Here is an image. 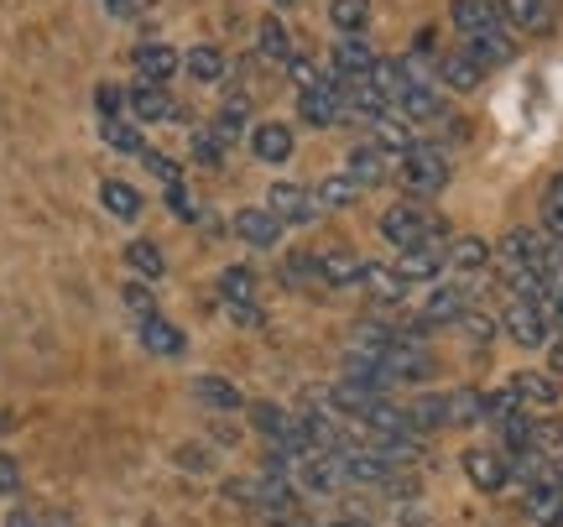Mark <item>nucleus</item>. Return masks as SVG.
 <instances>
[{"mask_svg": "<svg viewBox=\"0 0 563 527\" xmlns=\"http://www.w3.org/2000/svg\"><path fill=\"white\" fill-rule=\"evenodd\" d=\"M361 287L371 293V298H376V304H402V298H407V287H412V283H402V272H397V266H376V262H365Z\"/></svg>", "mask_w": 563, "mask_h": 527, "instance_id": "18", "label": "nucleus"}, {"mask_svg": "<svg viewBox=\"0 0 563 527\" xmlns=\"http://www.w3.org/2000/svg\"><path fill=\"white\" fill-rule=\"evenodd\" d=\"M100 136H104V146L131 152V157H141V152H146V142H141V131L131 121H100Z\"/></svg>", "mask_w": 563, "mask_h": 527, "instance_id": "39", "label": "nucleus"}, {"mask_svg": "<svg viewBox=\"0 0 563 527\" xmlns=\"http://www.w3.org/2000/svg\"><path fill=\"white\" fill-rule=\"evenodd\" d=\"M543 230L553 241H563V194H553V188L543 194Z\"/></svg>", "mask_w": 563, "mask_h": 527, "instance_id": "45", "label": "nucleus"}, {"mask_svg": "<svg viewBox=\"0 0 563 527\" xmlns=\"http://www.w3.org/2000/svg\"><path fill=\"white\" fill-rule=\"evenodd\" d=\"M100 204H104V215H115V220H141V194L131 188V183H121V178H110L100 188Z\"/></svg>", "mask_w": 563, "mask_h": 527, "instance_id": "25", "label": "nucleus"}, {"mask_svg": "<svg viewBox=\"0 0 563 527\" xmlns=\"http://www.w3.org/2000/svg\"><path fill=\"white\" fill-rule=\"evenodd\" d=\"M104 11H110V17H141L146 0H104Z\"/></svg>", "mask_w": 563, "mask_h": 527, "instance_id": "51", "label": "nucleus"}, {"mask_svg": "<svg viewBox=\"0 0 563 527\" xmlns=\"http://www.w3.org/2000/svg\"><path fill=\"white\" fill-rule=\"evenodd\" d=\"M501 17L538 32V26H548V0H501Z\"/></svg>", "mask_w": 563, "mask_h": 527, "instance_id": "37", "label": "nucleus"}, {"mask_svg": "<svg viewBox=\"0 0 563 527\" xmlns=\"http://www.w3.org/2000/svg\"><path fill=\"white\" fill-rule=\"evenodd\" d=\"M538 277H543V304H559L563 298V241L548 251V262L538 266Z\"/></svg>", "mask_w": 563, "mask_h": 527, "instance_id": "40", "label": "nucleus"}, {"mask_svg": "<svg viewBox=\"0 0 563 527\" xmlns=\"http://www.w3.org/2000/svg\"><path fill=\"white\" fill-rule=\"evenodd\" d=\"M167 204H173V215H178V220H199V209H194V199H188L183 188H167Z\"/></svg>", "mask_w": 563, "mask_h": 527, "instance_id": "50", "label": "nucleus"}, {"mask_svg": "<svg viewBox=\"0 0 563 527\" xmlns=\"http://www.w3.org/2000/svg\"><path fill=\"white\" fill-rule=\"evenodd\" d=\"M256 47H262L272 63H292V32H287L277 17H266L262 26H256Z\"/></svg>", "mask_w": 563, "mask_h": 527, "instance_id": "31", "label": "nucleus"}, {"mask_svg": "<svg viewBox=\"0 0 563 527\" xmlns=\"http://www.w3.org/2000/svg\"><path fill=\"white\" fill-rule=\"evenodd\" d=\"M329 21L340 26V37H361L371 21V0H329Z\"/></svg>", "mask_w": 563, "mask_h": 527, "instance_id": "30", "label": "nucleus"}, {"mask_svg": "<svg viewBox=\"0 0 563 527\" xmlns=\"http://www.w3.org/2000/svg\"><path fill=\"white\" fill-rule=\"evenodd\" d=\"M329 68H340L344 79H365L371 68H376V47L365 37H340L334 42V63Z\"/></svg>", "mask_w": 563, "mask_h": 527, "instance_id": "16", "label": "nucleus"}, {"mask_svg": "<svg viewBox=\"0 0 563 527\" xmlns=\"http://www.w3.org/2000/svg\"><path fill=\"white\" fill-rule=\"evenodd\" d=\"M397 110H402L407 121H443V95L433 84H407L402 95H397Z\"/></svg>", "mask_w": 563, "mask_h": 527, "instance_id": "19", "label": "nucleus"}, {"mask_svg": "<svg viewBox=\"0 0 563 527\" xmlns=\"http://www.w3.org/2000/svg\"><path fill=\"white\" fill-rule=\"evenodd\" d=\"M464 475H470V486L475 491H501L511 481V460H506V449H464Z\"/></svg>", "mask_w": 563, "mask_h": 527, "instance_id": "6", "label": "nucleus"}, {"mask_svg": "<svg viewBox=\"0 0 563 527\" xmlns=\"http://www.w3.org/2000/svg\"><path fill=\"white\" fill-rule=\"evenodd\" d=\"M382 235L402 251H418V245H443L449 224L428 209V204H391L382 215Z\"/></svg>", "mask_w": 563, "mask_h": 527, "instance_id": "1", "label": "nucleus"}, {"mask_svg": "<svg viewBox=\"0 0 563 527\" xmlns=\"http://www.w3.org/2000/svg\"><path fill=\"white\" fill-rule=\"evenodd\" d=\"M287 68H292V84H298V95H308V89H323V74H319V68H313L308 58H292Z\"/></svg>", "mask_w": 563, "mask_h": 527, "instance_id": "46", "label": "nucleus"}, {"mask_svg": "<svg viewBox=\"0 0 563 527\" xmlns=\"http://www.w3.org/2000/svg\"><path fill=\"white\" fill-rule=\"evenodd\" d=\"M220 298L224 304H251V298H256V272H251V266H224Z\"/></svg>", "mask_w": 563, "mask_h": 527, "instance_id": "34", "label": "nucleus"}, {"mask_svg": "<svg viewBox=\"0 0 563 527\" xmlns=\"http://www.w3.org/2000/svg\"><path fill=\"white\" fill-rule=\"evenodd\" d=\"M527 517L532 523H543V527H559V517H563V491L559 486H527Z\"/></svg>", "mask_w": 563, "mask_h": 527, "instance_id": "28", "label": "nucleus"}, {"mask_svg": "<svg viewBox=\"0 0 563 527\" xmlns=\"http://www.w3.org/2000/svg\"><path fill=\"white\" fill-rule=\"evenodd\" d=\"M397 183L412 199H433L449 183V152L443 146H412L407 157H397Z\"/></svg>", "mask_w": 563, "mask_h": 527, "instance_id": "2", "label": "nucleus"}, {"mask_svg": "<svg viewBox=\"0 0 563 527\" xmlns=\"http://www.w3.org/2000/svg\"><path fill=\"white\" fill-rule=\"evenodd\" d=\"M266 209H272L282 224H313L323 215L319 199H313V188H302V183H272Z\"/></svg>", "mask_w": 563, "mask_h": 527, "instance_id": "4", "label": "nucleus"}, {"mask_svg": "<svg viewBox=\"0 0 563 527\" xmlns=\"http://www.w3.org/2000/svg\"><path fill=\"white\" fill-rule=\"evenodd\" d=\"M506 386L517 392V403H522L527 413H532V407H538V413H548V407L559 403V382H553V371H517Z\"/></svg>", "mask_w": 563, "mask_h": 527, "instance_id": "9", "label": "nucleus"}, {"mask_svg": "<svg viewBox=\"0 0 563 527\" xmlns=\"http://www.w3.org/2000/svg\"><path fill=\"white\" fill-rule=\"evenodd\" d=\"M183 68H188L199 84H220L224 79V53L220 47H194V53L183 58Z\"/></svg>", "mask_w": 563, "mask_h": 527, "instance_id": "35", "label": "nucleus"}, {"mask_svg": "<svg viewBox=\"0 0 563 527\" xmlns=\"http://www.w3.org/2000/svg\"><path fill=\"white\" fill-rule=\"evenodd\" d=\"M21 491V465L11 454H0V496H16Z\"/></svg>", "mask_w": 563, "mask_h": 527, "instance_id": "49", "label": "nucleus"}, {"mask_svg": "<svg viewBox=\"0 0 563 527\" xmlns=\"http://www.w3.org/2000/svg\"><path fill=\"white\" fill-rule=\"evenodd\" d=\"M439 79L454 89V95H470V89H481V79H485V68L470 53H443L439 58Z\"/></svg>", "mask_w": 563, "mask_h": 527, "instance_id": "21", "label": "nucleus"}, {"mask_svg": "<svg viewBox=\"0 0 563 527\" xmlns=\"http://www.w3.org/2000/svg\"><path fill=\"white\" fill-rule=\"evenodd\" d=\"M5 527H37V517H32V512H11V517H5Z\"/></svg>", "mask_w": 563, "mask_h": 527, "instance_id": "54", "label": "nucleus"}, {"mask_svg": "<svg viewBox=\"0 0 563 527\" xmlns=\"http://www.w3.org/2000/svg\"><path fill=\"white\" fill-rule=\"evenodd\" d=\"M235 235H241L245 245H256V251H272V245L282 241V220L272 215V209H241L235 215Z\"/></svg>", "mask_w": 563, "mask_h": 527, "instance_id": "10", "label": "nucleus"}, {"mask_svg": "<svg viewBox=\"0 0 563 527\" xmlns=\"http://www.w3.org/2000/svg\"><path fill=\"white\" fill-rule=\"evenodd\" d=\"M559 527H563V517H559Z\"/></svg>", "mask_w": 563, "mask_h": 527, "instance_id": "58", "label": "nucleus"}, {"mask_svg": "<svg viewBox=\"0 0 563 527\" xmlns=\"http://www.w3.org/2000/svg\"><path fill=\"white\" fill-rule=\"evenodd\" d=\"M125 262L136 266L141 277H152V283H157L162 272H167V256H162L157 241H131V245H125Z\"/></svg>", "mask_w": 563, "mask_h": 527, "instance_id": "36", "label": "nucleus"}, {"mask_svg": "<svg viewBox=\"0 0 563 527\" xmlns=\"http://www.w3.org/2000/svg\"><path fill=\"white\" fill-rule=\"evenodd\" d=\"M298 481L308 491H319V496H329V491L344 486V470H340V454H308V460H298Z\"/></svg>", "mask_w": 563, "mask_h": 527, "instance_id": "14", "label": "nucleus"}, {"mask_svg": "<svg viewBox=\"0 0 563 527\" xmlns=\"http://www.w3.org/2000/svg\"><path fill=\"white\" fill-rule=\"evenodd\" d=\"M443 262L454 266V272H481V266L490 262V245H485L481 235H460V241L443 245Z\"/></svg>", "mask_w": 563, "mask_h": 527, "instance_id": "24", "label": "nucleus"}, {"mask_svg": "<svg viewBox=\"0 0 563 527\" xmlns=\"http://www.w3.org/2000/svg\"><path fill=\"white\" fill-rule=\"evenodd\" d=\"M548 371H563V340L553 345V355H548Z\"/></svg>", "mask_w": 563, "mask_h": 527, "instance_id": "55", "label": "nucleus"}, {"mask_svg": "<svg viewBox=\"0 0 563 527\" xmlns=\"http://www.w3.org/2000/svg\"><path fill=\"white\" fill-rule=\"evenodd\" d=\"M548 308V319H553V334H563V298L559 304H543Z\"/></svg>", "mask_w": 563, "mask_h": 527, "instance_id": "53", "label": "nucleus"}, {"mask_svg": "<svg viewBox=\"0 0 563 527\" xmlns=\"http://www.w3.org/2000/svg\"><path fill=\"white\" fill-rule=\"evenodd\" d=\"M439 266H443V245H418V251H402L397 272H402V283H428V277H439Z\"/></svg>", "mask_w": 563, "mask_h": 527, "instance_id": "26", "label": "nucleus"}, {"mask_svg": "<svg viewBox=\"0 0 563 527\" xmlns=\"http://www.w3.org/2000/svg\"><path fill=\"white\" fill-rule=\"evenodd\" d=\"M517 413H527L522 403H517V392L511 386H496V392H485V424L501 428L506 418H517Z\"/></svg>", "mask_w": 563, "mask_h": 527, "instance_id": "38", "label": "nucleus"}, {"mask_svg": "<svg viewBox=\"0 0 563 527\" xmlns=\"http://www.w3.org/2000/svg\"><path fill=\"white\" fill-rule=\"evenodd\" d=\"M329 527H371V523H355V517H344V523H329Z\"/></svg>", "mask_w": 563, "mask_h": 527, "instance_id": "56", "label": "nucleus"}, {"mask_svg": "<svg viewBox=\"0 0 563 527\" xmlns=\"http://www.w3.org/2000/svg\"><path fill=\"white\" fill-rule=\"evenodd\" d=\"M277 6H298V0H277Z\"/></svg>", "mask_w": 563, "mask_h": 527, "instance_id": "57", "label": "nucleus"}, {"mask_svg": "<svg viewBox=\"0 0 563 527\" xmlns=\"http://www.w3.org/2000/svg\"><path fill=\"white\" fill-rule=\"evenodd\" d=\"M141 345L152 350V355H162V361H173V355H183V345H188V340H183V329L178 325H167V319H146V325H141Z\"/></svg>", "mask_w": 563, "mask_h": 527, "instance_id": "22", "label": "nucleus"}, {"mask_svg": "<svg viewBox=\"0 0 563 527\" xmlns=\"http://www.w3.org/2000/svg\"><path fill=\"white\" fill-rule=\"evenodd\" d=\"M131 63H136V74L146 84H167L173 74H178L183 58L167 47V42H136V47H131Z\"/></svg>", "mask_w": 563, "mask_h": 527, "instance_id": "8", "label": "nucleus"}, {"mask_svg": "<svg viewBox=\"0 0 563 527\" xmlns=\"http://www.w3.org/2000/svg\"><path fill=\"white\" fill-rule=\"evenodd\" d=\"M251 152H256L262 163H287V157H292V131L282 121H262L251 131Z\"/></svg>", "mask_w": 563, "mask_h": 527, "instance_id": "20", "label": "nucleus"}, {"mask_svg": "<svg viewBox=\"0 0 563 527\" xmlns=\"http://www.w3.org/2000/svg\"><path fill=\"white\" fill-rule=\"evenodd\" d=\"M224 314H230V325H241V329H262L266 325V314L256 304H224Z\"/></svg>", "mask_w": 563, "mask_h": 527, "instance_id": "47", "label": "nucleus"}, {"mask_svg": "<svg viewBox=\"0 0 563 527\" xmlns=\"http://www.w3.org/2000/svg\"><path fill=\"white\" fill-rule=\"evenodd\" d=\"M298 116L308 125H340L344 121V95H334V89H308V95H298Z\"/></svg>", "mask_w": 563, "mask_h": 527, "instance_id": "15", "label": "nucleus"}, {"mask_svg": "<svg viewBox=\"0 0 563 527\" xmlns=\"http://www.w3.org/2000/svg\"><path fill=\"white\" fill-rule=\"evenodd\" d=\"M365 262L355 251H323L319 256V283L323 287H361Z\"/></svg>", "mask_w": 563, "mask_h": 527, "instance_id": "17", "label": "nucleus"}, {"mask_svg": "<svg viewBox=\"0 0 563 527\" xmlns=\"http://www.w3.org/2000/svg\"><path fill=\"white\" fill-rule=\"evenodd\" d=\"M194 163H199V167H220L224 163V146L214 142V131H209V125H199V131H194Z\"/></svg>", "mask_w": 563, "mask_h": 527, "instance_id": "42", "label": "nucleus"}, {"mask_svg": "<svg viewBox=\"0 0 563 527\" xmlns=\"http://www.w3.org/2000/svg\"><path fill=\"white\" fill-rule=\"evenodd\" d=\"M464 53L481 63V68H485V63L496 68V63H511V58H517V42H511V32H506V26H490V32L464 37Z\"/></svg>", "mask_w": 563, "mask_h": 527, "instance_id": "13", "label": "nucleus"}, {"mask_svg": "<svg viewBox=\"0 0 563 527\" xmlns=\"http://www.w3.org/2000/svg\"><path fill=\"white\" fill-rule=\"evenodd\" d=\"M125 105L136 110V121H178V100L162 89V84H136Z\"/></svg>", "mask_w": 563, "mask_h": 527, "instance_id": "12", "label": "nucleus"}, {"mask_svg": "<svg viewBox=\"0 0 563 527\" xmlns=\"http://www.w3.org/2000/svg\"><path fill=\"white\" fill-rule=\"evenodd\" d=\"M449 17H454V26H460L464 37L490 32V26H506L501 0H454V6H449Z\"/></svg>", "mask_w": 563, "mask_h": 527, "instance_id": "11", "label": "nucleus"}, {"mask_svg": "<svg viewBox=\"0 0 563 527\" xmlns=\"http://www.w3.org/2000/svg\"><path fill=\"white\" fill-rule=\"evenodd\" d=\"M251 428L266 433L272 444H282V439H287V428H292V413H282L277 403H251Z\"/></svg>", "mask_w": 563, "mask_h": 527, "instance_id": "33", "label": "nucleus"}, {"mask_svg": "<svg viewBox=\"0 0 563 527\" xmlns=\"http://www.w3.org/2000/svg\"><path fill=\"white\" fill-rule=\"evenodd\" d=\"M475 424H485V392L454 386L449 392V428H475Z\"/></svg>", "mask_w": 563, "mask_h": 527, "instance_id": "23", "label": "nucleus"}, {"mask_svg": "<svg viewBox=\"0 0 563 527\" xmlns=\"http://www.w3.org/2000/svg\"><path fill=\"white\" fill-rule=\"evenodd\" d=\"M194 397L214 413H241V386H230L224 376H199L194 382Z\"/></svg>", "mask_w": 563, "mask_h": 527, "instance_id": "27", "label": "nucleus"}, {"mask_svg": "<svg viewBox=\"0 0 563 527\" xmlns=\"http://www.w3.org/2000/svg\"><path fill=\"white\" fill-rule=\"evenodd\" d=\"M95 100H100V116H104V121H121V105H125V95H121V89H115V84H100V95H95Z\"/></svg>", "mask_w": 563, "mask_h": 527, "instance_id": "48", "label": "nucleus"}, {"mask_svg": "<svg viewBox=\"0 0 563 527\" xmlns=\"http://www.w3.org/2000/svg\"><path fill=\"white\" fill-rule=\"evenodd\" d=\"M121 304L131 308V314H136L141 325H146V319H157V298H152V287H141V283H125V287H121Z\"/></svg>", "mask_w": 563, "mask_h": 527, "instance_id": "41", "label": "nucleus"}, {"mask_svg": "<svg viewBox=\"0 0 563 527\" xmlns=\"http://www.w3.org/2000/svg\"><path fill=\"white\" fill-rule=\"evenodd\" d=\"M470 298H475V287L470 283H449V287H433L428 298H422V314L418 325H460L464 314H470Z\"/></svg>", "mask_w": 563, "mask_h": 527, "instance_id": "5", "label": "nucleus"}, {"mask_svg": "<svg viewBox=\"0 0 563 527\" xmlns=\"http://www.w3.org/2000/svg\"><path fill=\"white\" fill-rule=\"evenodd\" d=\"M391 173H397V157H386L382 146H371V142L355 146V152L344 157V178H355L361 188H382Z\"/></svg>", "mask_w": 563, "mask_h": 527, "instance_id": "7", "label": "nucleus"}, {"mask_svg": "<svg viewBox=\"0 0 563 527\" xmlns=\"http://www.w3.org/2000/svg\"><path fill=\"white\" fill-rule=\"evenodd\" d=\"M183 465H188V470H209V460H203V449H183Z\"/></svg>", "mask_w": 563, "mask_h": 527, "instance_id": "52", "label": "nucleus"}, {"mask_svg": "<svg viewBox=\"0 0 563 527\" xmlns=\"http://www.w3.org/2000/svg\"><path fill=\"white\" fill-rule=\"evenodd\" d=\"M141 163H146V173H152V178L167 183V188H183V167L173 163V157H162V152H141Z\"/></svg>", "mask_w": 563, "mask_h": 527, "instance_id": "44", "label": "nucleus"}, {"mask_svg": "<svg viewBox=\"0 0 563 527\" xmlns=\"http://www.w3.org/2000/svg\"><path fill=\"white\" fill-rule=\"evenodd\" d=\"M407 418H412V428H418V433H428V428H449V392L418 397V403L407 407Z\"/></svg>", "mask_w": 563, "mask_h": 527, "instance_id": "32", "label": "nucleus"}, {"mask_svg": "<svg viewBox=\"0 0 563 527\" xmlns=\"http://www.w3.org/2000/svg\"><path fill=\"white\" fill-rule=\"evenodd\" d=\"M365 188L355 178H344V173H329V178L313 188V199H319V209H350V204L361 199Z\"/></svg>", "mask_w": 563, "mask_h": 527, "instance_id": "29", "label": "nucleus"}, {"mask_svg": "<svg viewBox=\"0 0 563 527\" xmlns=\"http://www.w3.org/2000/svg\"><path fill=\"white\" fill-rule=\"evenodd\" d=\"M460 329L475 340V345H490V340H496V329H501V319H490V314H475V308H470V314L460 319Z\"/></svg>", "mask_w": 563, "mask_h": 527, "instance_id": "43", "label": "nucleus"}, {"mask_svg": "<svg viewBox=\"0 0 563 527\" xmlns=\"http://www.w3.org/2000/svg\"><path fill=\"white\" fill-rule=\"evenodd\" d=\"M501 329L522 350H543L548 340H553V319H548V308L532 304V298H511L506 314H501Z\"/></svg>", "mask_w": 563, "mask_h": 527, "instance_id": "3", "label": "nucleus"}]
</instances>
